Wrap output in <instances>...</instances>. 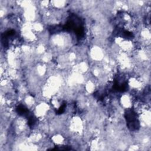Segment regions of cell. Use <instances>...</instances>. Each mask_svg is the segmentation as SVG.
Returning a JSON list of instances; mask_svg holds the SVG:
<instances>
[{
    "mask_svg": "<svg viewBox=\"0 0 151 151\" xmlns=\"http://www.w3.org/2000/svg\"><path fill=\"white\" fill-rule=\"evenodd\" d=\"M125 118L128 127L132 130H137L139 127V122L136 113L133 109H128L125 112Z\"/></svg>",
    "mask_w": 151,
    "mask_h": 151,
    "instance_id": "6da1fadb",
    "label": "cell"
},
{
    "mask_svg": "<svg viewBox=\"0 0 151 151\" xmlns=\"http://www.w3.org/2000/svg\"><path fill=\"white\" fill-rule=\"evenodd\" d=\"M65 106H66V104L65 103H64L63 104H62V106L59 108V109L57 110V113L58 114H61L62 113H63L65 110Z\"/></svg>",
    "mask_w": 151,
    "mask_h": 151,
    "instance_id": "7a4b0ae2",
    "label": "cell"
}]
</instances>
